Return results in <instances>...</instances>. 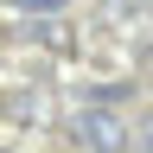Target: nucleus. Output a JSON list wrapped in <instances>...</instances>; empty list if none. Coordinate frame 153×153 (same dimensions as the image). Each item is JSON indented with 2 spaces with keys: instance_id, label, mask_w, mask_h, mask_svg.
<instances>
[{
  "instance_id": "obj_3",
  "label": "nucleus",
  "mask_w": 153,
  "mask_h": 153,
  "mask_svg": "<svg viewBox=\"0 0 153 153\" xmlns=\"http://www.w3.org/2000/svg\"><path fill=\"white\" fill-rule=\"evenodd\" d=\"M147 140H153V121H147Z\"/></svg>"
},
{
  "instance_id": "obj_1",
  "label": "nucleus",
  "mask_w": 153,
  "mask_h": 153,
  "mask_svg": "<svg viewBox=\"0 0 153 153\" xmlns=\"http://www.w3.org/2000/svg\"><path fill=\"white\" fill-rule=\"evenodd\" d=\"M70 134H76L89 153H121V121H115L108 108H83V115H70Z\"/></svg>"
},
{
  "instance_id": "obj_2",
  "label": "nucleus",
  "mask_w": 153,
  "mask_h": 153,
  "mask_svg": "<svg viewBox=\"0 0 153 153\" xmlns=\"http://www.w3.org/2000/svg\"><path fill=\"white\" fill-rule=\"evenodd\" d=\"M13 7H26V13H57L64 0H13Z\"/></svg>"
}]
</instances>
